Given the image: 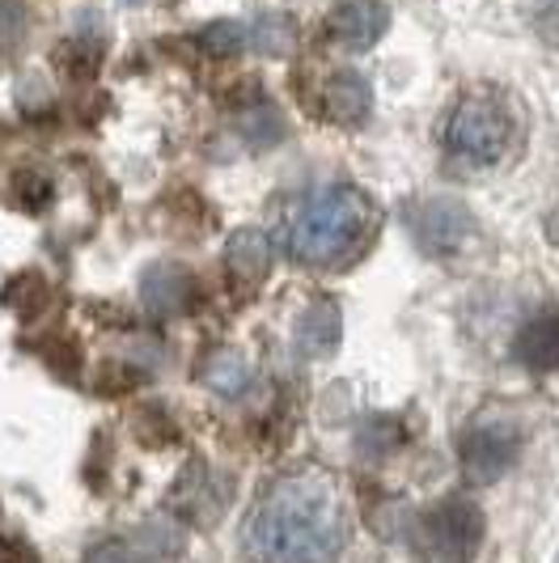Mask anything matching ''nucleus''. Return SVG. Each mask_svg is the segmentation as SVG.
I'll return each mask as SVG.
<instances>
[{
    "instance_id": "nucleus-1",
    "label": "nucleus",
    "mask_w": 559,
    "mask_h": 563,
    "mask_svg": "<svg viewBox=\"0 0 559 563\" xmlns=\"http://www.w3.org/2000/svg\"><path fill=\"white\" fill-rule=\"evenodd\" d=\"M242 542L259 563H331L343 547L336 487L322 475H288L251 508Z\"/></svg>"
},
{
    "instance_id": "nucleus-2",
    "label": "nucleus",
    "mask_w": 559,
    "mask_h": 563,
    "mask_svg": "<svg viewBox=\"0 0 559 563\" xmlns=\"http://www.w3.org/2000/svg\"><path fill=\"white\" fill-rule=\"evenodd\" d=\"M377 208L357 187H322L306 196L280 229L284 251L306 267H339L352 263L373 242Z\"/></svg>"
},
{
    "instance_id": "nucleus-3",
    "label": "nucleus",
    "mask_w": 559,
    "mask_h": 563,
    "mask_svg": "<svg viewBox=\"0 0 559 563\" xmlns=\"http://www.w3.org/2000/svg\"><path fill=\"white\" fill-rule=\"evenodd\" d=\"M513 141V119L496 93H467L446 123L449 157L467 166H496Z\"/></svg>"
},
{
    "instance_id": "nucleus-4",
    "label": "nucleus",
    "mask_w": 559,
    "mask_h": 563,
    "mask_svg": "<svg viewBox=\"0 0 559 563\" xmlns=\"http://www.w3.org/2000/svg\"><path fill=\"white\" fill-rule=\"evenodd\" d=\"M412 542L419 563H471L483 542V512L467 496H446L437 508L419 512Z\"/></svg>"
},
{
    "instance_id": "nucleus-5",
    "label": "nucleus",
    "mask_w": 559,
    "mask_h": 563,
    "mask_svg": "<svg viewBox=\"0 0 559 563\" xmlns=\"http://www.w3.org/2000/svg\"><path fill=\"white\" fill-rule=\"evenodd\" d=\"M407 221H412V233H416L419 251L432 254V258H449V254H458L467 242H471V233H475V217H471V208L453 196L419 199V203H412Z\"/></svg>"
},
{
    "instance_id": "nucleus-6",
    "label": "nucleus",
    "mask_w": 559,
    "mask_h": 563,
    "mask_svg": "<svg viewBox=\"0 0 559 563\" xmlns=\"http://www.w3.org/2000/svg\"><path fill=\"white\" fill-rule=\"evenodd\" d=\"M462 471L471 483H496L513 471L517 453H522V432L513 423H475L462 437Z\"/></svg>"
},
{
    "instance_id": "nucleus-7",
    "label": "nucleus",
    "mask_w": 559,
    "mask_h": 563,
    "mask_svg": "<svg viewBox=\"0 0 559 563\" xmlns=\"http://www.w3.org/2000/svg\"><path fill=\"white\" fill-rule=\"evenodd\" d=\"M140 297H144V306H149L153 318H174V313H183L191 306L196 280H191L183 267H174V263H157V267L144 272Z\"/></svg>"
},
{
    "instance_id": "nucleus-8",
    "label": "nucleus",
    "mask_w": 559,
    "mask_h": 563,
    "mask_svg": "<svg viewBox=\"0 0 559 563\" xmlns=\"http://www.w3.org/2000/svg\"><path fill=\"white\" fill-rule=\"evenodd\" d=\"M221 487L212 483V475L204 471V462H191L187 471H183V479L174 483V508L187 517V521H199V526H208V521H217L221 517Z\"/></svg>"
},
{
    "instance_id": "nucleus-9",
    "label": "nucleus",
    "mask_w": 559,
    "mask_h": 563,
    "mask_svg": "<svg viewBox=\"0 0 559 563\" xmlns=\"http://www.w3.org/2000/svg\"><path fill=\"white\" fill-rule=\"evenodd\" d=\"M517 361L534 373H556L559 368V310L530 318L517 335Z\"/></svg>"
},
{
    "instance_id": "nucleus-10",
    "label": "nucleus",
    "mask_w": 559,
    "mask_h": 563,
    "mask_svg": "<svg viewBox=\"0 0 559 563\" xmlns=\"http://www.w3.org/2000/svg\"><path fill=\"white\" fill-rule=\"evenodd\" d=\"M224 263H229V276L233 280L254 288V284L272 272V246H267V238L259 229H242V233H233V242L224 251Z\"/></svg>"
},
{
    "instance_id": "nucleus-11",
    "label": "nucleus",
    "mask_w": 559,
    "mask_h": 563,
    "mask_svg": "<svg viewBox=\"0 0 559 563\" xmlns=\"http://www.w3.org/2000/svg\"><path fill=\"white\" fill-rule=\"evenodd\" d=\"M336 343H339V306L327 301V297H318L302 313V322H297V352L302 356H331Z\"/></svg>"
},
{
    "instance_id": "nucleus-12",
    "label": "nucleus",
    "mask_w": 559,
    "mask_h": 563,
    "mask_svg": "<svg viewBox=\"0 0 559 563\" xmlns=\"http://www.w3.org/2000/svg\"><path fill=\"white\" fill-rule=\"evenodd\" d=\"M382 30H386V9H382L377 0L343 4L336 18H331V34H339V38H343V43H352V47L373 43Z\"/></svg>"
},
{
    "instance_id": "nucleus-13",
    "label": "nucleus",
    "mask_w": 559,
    "mask_h": 563,
    "mask_svg": "<svg viewBox=\"0 0 559 563\" xmlns=\"http://www.w3.org/2000/svg\"><path fill=\"white\" fill-rule=\"evenodd\" d=\"M327 114L336 119V123H348V128H357L364 114H369V85L357 77V73H343L331 81L327 89Z\"/></svg>"
},
{
    "instance_id": "nucleus-14",
    "label": "nucleus",
    "mask_w": 559,
    "mask_h": 563,
    "mask_svg": "<svg viewBox=\"0 0 559 563\" xmlns=\"http://www.w3.org/2000/svg\"><path fill=\"white\" fill-rule=\"evenodd\" d=\"M199 377L212 386V390H221V395H242L246 386H251V368L242 365V356H233V352H212L204 368H199Z\"/></svg>"
},
{
    "instance_id": "nucleus-15",
    "label": "nucleus",
    "mask_w": 559,
    "mask_h": 563,
    "mask_svg": "<svg viewBox=\"0 0 559 563\" xmlns=\"http://www.w3.org/2000/svg\"><path fill=\"white\" fill-rule=\"evenodd\" d=\"M56 196V187H52V178L43 174V169H18L13 174V199L26 208V212H43L47 203Z\"/></svg>"
},
{
    "instance_id": "nucleus-16",
    "label": "nucleus",
    "mask_w": 559,
    "mask_h": 563,
    "mask_svg": "<svg viewBox=\"0 0 559 563\" xmlns=\"http://www.w3.org/2000/svg\"><path fill=\"white\" fill-rule=\"evenodd\" d=\"M85 563H144V555H140L136 538H107L89 551Z\"/></svg>"
},
{
    "instance_id": "nucleus-17",
    "label": "nucleus",
    "mask_w": 559,
    "mask_h": 563,
    "mask_svg": "<svg viewBox=\"0 0 559 563\" xmlns=\"http://www.w3.org/2000/svg\"><path fill=\"white\" fill-rule=\"evenodd\" d=\"M34 352H39L47 365L56 368V373L77 377V361H81V352H77L73 343H64V339H56V343H34Z\"/></svg>"
},
{
    "instance_id": "nucleus-18",
    "label": "nucleus",
    "mask_w": 559,
    "mask_h": 563,
    "mask_svg": "<svg viewBox=\"0 0 559 563\" xmlns=\"http://www.w3.org/2000/svg\"><path fill=\"white\" fill-rule=\"evenodd\" d=\"M18 26H22V13L13 0H0V47H9L18 38Z\"/></svg>"
},
{
    "instance_id": "nucleus-19",
    "label": "nucleus",
    "mask_w": 559,
    "mask_h": 563,
    "mask_svg": "<svg viewBox=\"0 0 559 563\" xmlns=\"http://www.w3.org/2000/svg\"><path fill=\"white\" fill-rule=\"evenodd\" d=\"M542 38L559 47V0H551V4H547V13H542Z\"/></svg>"
}]
</instances>
